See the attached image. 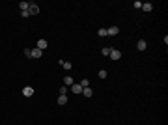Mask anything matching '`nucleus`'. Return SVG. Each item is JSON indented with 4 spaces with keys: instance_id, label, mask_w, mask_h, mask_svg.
<instances>
[{
    "instance_id": "nucleus-20",
    "label": "nucleus",
    "mask_w": 168,
    "mask_h": 125,
    "mask_svg": "<svg viewBox=\"0 0 168 125\" xmlns=\"http://www.w3.org/2000/svg\"><path fill=\"white\" fill-rule=\"evenodd\" d=\"M99 78H107V71H105V69L99 71Z\"/></svg>"
},
{
    "instance_id": "nucleus-13",
    "label": "nucleus",
    "mask_w": 168,
    "mask_h": 125,
    "mask_svg": "<svg viewBox=\"0 0 168 125\" xmlns=\"http://www.w3.org/2000/svg\"><path fill=\"white\" fill-rule=\"evenodd\" d=\"M142 9H144V11H148V13H150V11H151V9H153V6H151V4H150V2H146V4H142Z\"/></svg>"
},
{
    "instance_id": "nucleus-9",
    "label": "nucleus",
    "mask_w": 168,
    "mask_h": 125,
    "mask_svg": "<svg viewBox=\"0 0 168 125\" xmlns=\"http://www.w3.org/2000/svg\"><path fill=\"white\" fill-rule=\"evenodd\" d=\"M146 47H148V45H146V41H144V39H140L138 43H136V49H138V51H146Z\"/></svg>"
},
{
    "instance_id": "nucleus-2",
    "label": "nucleus",
    "mask_w": 168,
    "mask_h": 125,
    "mask_svg": "<svg viewBox=\"0 0 168 125\" xmlns=\"http://www.w3.org/2000/svg\"><path fill=\"white\" fill-rule=\"evenodd\" d=\"M82 90H84V88H82L80 84H77V82L71 86V92H73V93H80V95H82Z\"/></svg>"
},
{
    "instance_id": "nucleus-19",
    "label": "nucleus",
    "mask_w": 168,
    "mask_h": 125,
    "mask_svg": "<svg viewBox=\"0 0 168 125\" xmlns=\"http://www.w3.org/2000/svg\"><path fill=\"white\" fill-rule=\"evenodd\" d=\"M24 56L26 58H32V49H24Z\"/></svg>"
},
{
    "instance_id": "nucleus-17",
    "label": "nucleus",
    "mask_w": 168,
    "mask_h": 125,
    "mask_svg": "<svg viewBox=\"0 0 168 125\" xmlns=\"http://www.w3.org/2000/svg\"><path fill=\"white\" fill-rule=\"evenodd\" d=\"M101 37H107V28H99V32H97Z\"/></svg>"
},
{
    "instance_id": "nucleus-16",
    "label": "nucleus",
    "mask_w": 168,
    "mask_h": 125,
    "mask_svg": "<svg viewBox=\"0 0 168 125\" xmlns=\"http://www.w3.org/2000/svg\"><path fill=\"white\" fill-rule=\"evenodd\" d=\"M62 67H64L66 71H69V69L73 67V64H71V62H64V64H62Z\"/></svg>"
},
{
    "instance_id": "nucleus-3",
    "label": "nucleus",
    "mask_w": 168,
    "mask_h": 125,
    "mask_svg": "<svg viewBox=\"0 0 168 125\" xmlns=\"http://www.w3.org/2000/svg\"><path fill=\"white\" fill-rule=\"evenodd\" d=\"M108 56H110L112 60H120V58H121V52H120V51H116V49H112Z\"/></svg>"
},
{
    "instance_id": "nucleus-5",
    "label": "nucleus",
    "mask_w": 168,
    "mask_h": 125,
    "mask_svg": "<svg viewBox=\"0 0 168 125\" xmlns=\"http://www.w3.org/2000/svg\"><path fill=\"white\" fill-rule=\"evenodd\" d=\"M23 95H24V97H30V95H34V88H30V86L23 88Z\"/></svg>"
},
{
    "instance_id": "nucleus-8",
    "label": "nucleus",
    "mask_w": 168,
    "mask_h": 125,
    "mask_svg": "<svg viewBox=\"0 0 168 125\" xmlns=\"http://www.w3.org/2000/svg\"><path fill=\"white\" fill-rule=\"evenodd\" d=\"M41 54H43V51H39L37 47L32 49V58H41Z\"/></svg>"
},
{
    "instance_id": "nucleus-1",
    "label": "nucleus",
    "mask_w": 168,
    "mask_h": 125,
    "mask_svg": "<svg viewBox=\"0 0 168 125\" xmlns=\"http://www.w3.org/2000/svg\"><path fill=\"white\" fill-rule=\"evenodd\" d=\"M28 13H30V15H37V13H39V6H37L36 2H30V8H28Z\"/></svg>"
},
{
    "instance_id": "nucleus-11",
    "label": "nucleus",
    "mask_w": 168,
    "mask_h": 125,
    "mask_svg": "<svg viewBox=\"0 0 168 125\" xmlns=\"http://www.w3.org/2000/svg\"><path fill=\"white\" fill-rule=\"evenodd\" d=\"M58 105H67V95H60L58 97Z\"/></svg>"
},
{
    "instance_id": "nucleus-6",
    "label": "nucleus",
    "mask_w": 168,
    "mask_h": 125,
    "mask_svg": "<svg viewBox=\"0 0 168 125\" xmlns=\"http://www.w3.org/2000/svg\"><path fill=\"white\" fill-rule=\"evenodd\" d=\"M120 30H118V26H110V28H107V36H116Z\"/></svg>"
},
{
    "instance_id": "nucleus-10",
    "label": "nucleus",
    "mask_w": 168,
    "mask_h": 125,
    "mask_svg": "<svg viewBox=\"0 0 168 125\" xmlns=\"http://www.w3.org/2000/svg\"><path fill=\"white\" fill-rule=\"evenodd\" d=\"M82 95H84V97H92V95H93L92 88H84V90H82Z\"/></svg>"
},
{
    "instance_id": "nucleus-7",
    "label": "nucleus",
    "mask_w": 168,
    "mask_h": 125,
    "mask_svg": "<svg viewBox=\"0 0 168 125\" xmlns=\"http://www.w3.org/2000/svg\"><path fill=\"white\" fill-rule=\"evenodd\" d=\"M73 84H75V80H73V77H69V75H67V77L64 78V86H73Z\"/></svg>"
},
{
    "instance_id": "nucleus-15",
    "label": "nucleus",
    "mask_w": 168,
    "mask_h": 125,
    "mask_svg": "<svg viewBox=\"0 0 168 125\" xmlns=\"http://www.w3.org/2000/svg\"><path fill=\"white\" fill-rule=\"evenodd\" d=\"M78 84H80L82 88H90V80H88V78H82V80L78 82Z\"/></svg>"
},
{
    "instance_id": "nucleus-18",
    "label": "nucleus",
    "mask_w": 168,
    "mask_h": 125,
    "mask_svg": "<svg viewBox=\"0 0 168 125\" xmlns=\"http://www.w3.org/2000/svg\"><path fill=\"white\" fill-rule=\"evenodd\" d=\"M67 93V86H60V95H66Z\"/></svg>"
},
{
    "instance_id": "nucleus-4",
    "label": "nucleus",
    "mask_w": 168,
    "mask_h": 125,
    "mask_svg": "<svg viewBox=\"0 0 168 125\" xmlns=\"http://www.w3.org/2000/svg\"><path fill=\"white\" fill-rule=\"evenodd\" d=\"M47 45H49V43H47L45 39H37V49H39V51H45Z\"/></svg>"
},
{
    "instance_id": "nucleus-12",
    "label": "nucleus",
    "mask_w": 168,
    "mask_h": 125,
    "mask_svg": "<svg viewBox=\"0 0 168 125\" xmlns=\"http://www.w3.org/2000/svg\"><path fill=\"white\" fill-rule=\"evenodd\" d=\"M19 8H21V11H28L30 4H28V2H21V4H19Z\"/></svg>"
},
{
    "instance_id": "nucleus-14",
    "label": "nucleus",
    "mask_w": 168,
    "mask_h": 125,
    "mask_svg": "<svg viewBox=\"0 0 168 125\" xmlns=\"http://www.w3.org/2000/svg\"><path fill=\"white\" fill-rule=\"evenodd\" d=\"M110 51H112V47H103V49H101V54H103V56H108Z\"/></svg>"
}]
</instances>
